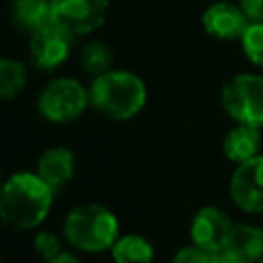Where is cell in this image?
<instances>
[{
  "label": "cell",
  "mask_w": 263,
  "mask_h": 263,
  "mask_svg": "<svg viewBox=\"0 0 263 263\" xmlns=\"http://www.w3.org/2000/svg\"><path fill=\"white\" fill-rule=\"evenodd\" d=\"M53 193L37 173L18 171L10 175L0 193V216L4 224L14 230L37 228L51 210Z\"/></svg>",
  "instance_id": "1"
},
{
  "label": "cell",
  "mask_w": 263,
  "mask_h": 263,
  "mask_svg": "<svg viewBox=\"0 0 263 263\" xmlns=\"http://www.w3.org/2000/svg\"><path fill=\"white\" fill-rule=\"evenodd\" d=\"M90 105L109 119L125 121L136 117L148 101L144 80L129 70L111 68L92 78L88 86Z\"/></svg>",
  "instance_id": "2"
},
{
  "label": "cell",
  "mask_w": 263,
  "mask_h": 263,
  "mask_svg": "<svg viewBox=\"0 0 263 263\" xmlns=\"http://www.w3.org/2000/svg\"><path fill=\"white\" fill-rule=\"evenodd\" d=\"M64 236L74 249L82 253L111 251L119 238V220L105 205H76L64 220Z\"/></svg>",
  "instance_id": "3"
},
{
  "label": "cell",
  "mask_w": 263,
  "mask_h": 263,
  "mask_svg": "<svg viewBox=\"0 0 263 263\" xmlns=\"http://www.w3.org/2000/svg\"><path fill=\"white\" fill-rule=\"evenodd\" d=\"M88 105V88L72 76H58L49 80L37 97L39 115L51 123H70L78 119Z\"/></svg>",
  "instance_id": "4"
},
{
  "label": "cell",
  "mask_w": 263,
  "mask_h": 263,
  "mask_svg": "<svg viewBox=\"0 0 263 263\" xmlns=\"http://www.w3.org/2000/svg\"><path fill=\"white\" fill-rule=\"evenodd\" d=\"M222 109L230 119L263 129V76L242 72L224 82L220 92Z\"/></svg>",
  "instance_id": "5"
},
{
  "label": "cell",
  "mask_w": 263,
  "mask_h": 263,
  "mask_svg": "<svg viewBox=\"0 0 263 263\" xmlns=\"http://www.w3.org/2000/svg\"><path fill=\"white\" fill-rule=\"evenodd\" d=\"M74 43H76V35L66 27H62L60 23L51 21L29 35L31 62L45 72L58 70L70 58Z\"/></svg>",
  "instance_id": "6"
},
{
  "label": "cell",
  "mask_w": 263,
  "mask_h": 263,
  "mask_svg": "<svg viewBox=\"0 0 263 263\" xmlns=\"http://www.w3.org/2000/svg\"><path fill=\"white\" fill-rule=\"evenodd\" d=\"M107 12L109 0H51L53 21L72 31L76 37L90 35L101 29Z\"/></svg>",
  "instance_id": "7"
},
{
  "label": "cell",
  "mask_w": 263,
  "mask_h": 263,
  "mask_svg": "<svg viewBox=\"0 0 263 263\" xmlns=\"http://www.w3.org/2000/svg\"><path fill=\"white\" fill-rule=\"evenodd\" d=\"M234 205L247 214L263 212V154L238 162L228 183Z\"/></svg>",
  "instance_id": "8"
},
{
  "label": "cell",
  "mask_w": 263,
  "mask_h": 263,
  "mask_svg": "<svg viewBox=\"0 0 263 263\" xmlns=\"http://www.w3.org/2000/svg\"><path fill=\"white\" fill-rule=\"evenodd\" d=\"M249 25L251 18L245 14L240 4L230 0H216L208 4L201 14L203 31L220 41H240Z\"/></svg>",
  "instance_id": "9"
},
{
  "label": "cell",
  "mask_w": 263,
  "mask_h": 263,
  "mask_svg": "<svg viewBox=\"0 0 263 263\" xmlns=\"http://www.w3.org/2000/svg\"><path fill=\"white\" fill-rule=\"evenodd\" d=\"M232 228H234V224L224 210H220L216 205H203L191 218L189 236H191L193 245L216 253L226 247Z\"/></svg>",
  "instance_id": "10"
},
{
  "label": "cell",
  "mask_w": 263,
  "mask_h": 263,
  "mask_svg": "<svg viewBox=\"0 0 263 263\" xmlns=\"http://www.w3.org/2000/svg\"><path fill=\"white\" fill-rule=\"evenodd\" d=\"M74 168H76V158H74L72 150H68L64 146H53V148H47L39 156L35 173L53 191H60L62 187H66L72 181Z\"/></svg>",
  "instance_id": "11"
},
{
  "label": "cell",
  "mask_w": 263,
  "mask_h": 263,
  "mask_svg": "<svg viewBox=\"0 0 263 263\" xmlns=\"http://www.w3.org/2000/svg\"><path fill=\"white\" fill-rule=\"evenodd\" d=\"M259 148H261V127L245 125V123H236V127H232L222 142L224 156L236 164L257 156Z\"/></svg>",
  "instance_id": "12"
},
{
  "label": "cell",
  "mask_w": 263,
  "mask_h": 263,
  "mask_svg": "<svg viewBox=\"0 0 263 263\" xmlns=\"http://www.w3.org/2000/svg\"><path fill=\"white\" fill-rule=\"evenodd\" d=\"M8 14L12 25L29 35L53 21L51 0H10Z\"/></svg>",
  "instance_id": "13"
},
{
  "label": "cell",
  "mask_w": 263,
  "mask_h": 263,
  "mask_svg": "<svg viewBox=\"0 0 263 263\" xmlns=\"http://www.w3.org/2000/svg\"><path fill=\"white\" fill-rule=\"evenodd\" d=\"M224 249H228L247 263L259 261L263 257V228L253 224H236Z\"/></svg>",
  "instance_id": "14"
},
{
  "label": "cell",
  "mask_w": 263,
  "mask_h": 263,
  "mask_svg": "<svg viewBox=\"0 0 263 263\" xmlns=\"http://www.w3.org/2000/svg\"><path fill=\"white\" fill-rule=\"evenodd\" d=\"M111 257L115 263H152L154 247L140 234H125L119 236L111 247Z\"/></svg>",
  "instance_id": "15"
},
{
  "label": "cell",
  "mask_w": 263,
  "mask_h": 263,
  "mask_svg": "<svg viewBox=\"0 0 263 263\" xmlns=\"http://www.w3.org/2000/svg\"><path fill=\"white\" fill-rule=\"evenodd\" d=\"M27 68L23 62L12 60V58H2L0 60V99L10 101L16 95H21L27 86Z\"/></svg>",
  "instance_id": "16"
},
{
  "label": "cell",
  "mask_w": 263,
  "mask_h": 263,
  "mask_svg": "<svg viewBox=\"0 0 263 263\" xmlns=\"http://www.w3.org/2000/svg\"><path fill=\"white\" fill-rule=\"evenodd\" d=\"M78 60H80L82 70L86 74H90L92 78L99 76V74H105L107 70L113 68V51L103 41H88L80 49Z\"/></svg>",
  "instance_id": "17"
},
{
  "label": "cell",
  "mask_w": 263,
  "mask_h": 263,
  "mask_svg": "<svg viewBox=\"0 0 263 263\" xmlns=\"http://www.w3.org/2000/svg\"><path fill=\"white\" fill-rule=\"evenodd\" d=\"M238 43L245 58L253 66L263 68V21H251Z\"/></svg>",
  "instance_id": "18"
},
{
  "label": "cell",
  "mask_w": 263,
  "mask_h": 263,
  "mask_svg": "<svg viewBox=\"0 0 263 263\" xmlns=\"http://www.w3.org/2000/svg\"><path fill=\"white\" fill-rule=\"evenodd\" d=\"M33 249H35V253H37L45 263L51 261V259H55L60 253H64L60 238H58L53 232H47V230H41V232L35 234V238H33Z\"/></svg>",
  "instance_id": "19"
},
{
  "label": "cell",
  "mask_w": 263,
  "mask_h": 263,
  "mask_svg": "<svg viewBox=\"0 0 263 263\" xmlns=\"http://www.w3.org/2000/svg\"><path fill=\"white\" fill-rule=\"evenodd\" d=\"M171 263H214V253L191 242L189 247H181L173 255Z\"/></svg>",
  "instance_id": "20"
},
{
  "label": "cell",
  "mask_w": 263,
  "mask_h": 263,
  "mask_svg": "<svg viewBox=\"0 0 263 263\" xmlns=\"http://www.w3.org/2000/svg\"><path fill=\"white\" fill-rule=\"evenodd\" d=\"M251 21H263V0H236Z\"/></svg>",
  "instance_id": "21"
},
{
  "label": "cell",
  "mask_w": 263,
  "mask_h": 263,
  "mask_svg": "<svg viewBox=\"0 0 263 263\" xmlns=\"http://www.w3.org/2000/svg\"><path fill=\"white\" fill-rule=\"evenodd\" d=\"M214 263H247V261H242L240 257H236L228 249H222V251L214 253Z\"/></svg>",
  "instance_id": "22"
},
{
  "label": "cell",
  "mask_w": 263,
  "mask_h": 263,
  "mask_svg": "<svg viewBox=\"0 0 263 263\" xmlns=\"http://www.w3.org/2000/svg\"><path fill=\"white\" fill-rule=\"evenodd\" d=\"M47 263H80V259L74 257L72 253H60L55 259H51V261H47Z\"/></svg>",
  "instance_id": "23"
},
{
  "label": "cell",
  "mask_w": 263,
  "mask_h": 263,
  "mask_svg": "<svg viewBox=\"0 0 263 263\" xmlns=\"http://www.w3.org/2000/svg\"><path fill=\"white\" fill-rule=\"evenodd\" d=\"M255 263H263V257H261V259H259V261H255Z\"/></svg>",
  "instance_id": "24"
}]
</instances>
